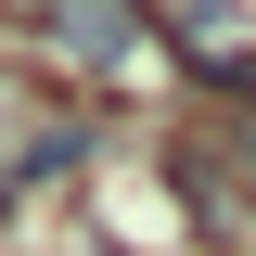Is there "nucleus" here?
Masks as SVG:
<instances>
[{
	"instance_id": "2",
	"label": "nucleus",
	"mask_w": 256,
	"mask_h": 256,
	"mask_svg": "<svg viewBox=\"0 0 256 256\" xmlns=\"http://www.w3.org/2000/svg\"><path fill=\"white\" fill-rule=\"evenodd\" d=\"M0 205H13V166H0Z\"/></svg>"
},
{
	"instance_id": "1",
	"label": "nucleus",
	"mask_w": 256,
	"mask_h": 256,
	"mask_svg": "<svg viewBox=\"0 0 256 256\" xmlns=\"http://www.w3.org/2000/svg\"><path fill=\"white\" fill-rule=\"evenodd\" d=\"M38 38H52L64 64H90V77H116L141 38H154V13L141 0H38Z\"/></svg>"
}]
</instances>
